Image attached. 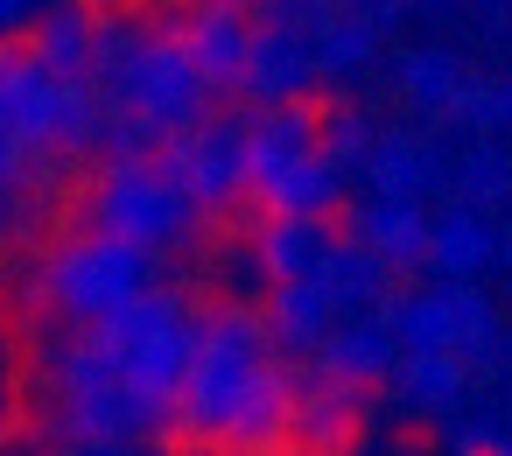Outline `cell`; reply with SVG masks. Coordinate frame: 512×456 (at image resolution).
<instances>
[{
    "mask_svg": "<svg viewBox=\"0 0 512 456\" xmlns=\"http://www.w3.org/2000/svg\"><path fill=\"white\" fill-rule=\"evenodd\" d=\"M29 57L64 78V85H92V43H99V0H50L29 15Z\"/></svg>",
    "mask_w": 512,
    "mask_h": 456,
    "instance_id": "cell-15",
    "label": "cell"
},
{
    "mask_svg": "<svg viewBox=\"0 0 512 456\" xmlns=\"http://www.w3.org/2000/svg\"><path fill=\"white\" fill-rule=\"evenodd\" d=\"M295 393H302V372L288 358H274L260 372V386L246 393V407L232 414L218 456H288V428H295Z\"/></svg>",
    "mask_w": 512,
    "mask_h": 456,
    "instance_id": "cell-11",
    "label": "cell"
},
{
    "mask_svg": "<svg viewBox=\"0 0 512 456\" xmlns=\"http://www.w3.org/2000/svg\"><path fill=\"white\" fill-rule=\"evenodd\" d=\"M449 190L463 197V211L484 218L491 204L512 197V148H505V141H470L463 162H456V176H449Z\"/></svg>",
    "mask_w": 512,
    "mask_h": 456,
    "instance_id": "cell-23",
    "label": "cell"
},
{
    "mask_svg": "<svg viewBox=\"0 0 512 456\" xmlns=\"http://www.w3.org/2000/svg\"><path fill=\"white\" fill-rule=\"evenodd\" d=\"M316 281H323V295L337 302V316H372V309L393 295V267H386L379 253H365L358 239H344V232H337V246L323 253Z\"/></svg>",
    "mask_w": 512,
    "mask_h": 456,
    "instance_id": "cell-19",
    "label": "cell"
},
{
    "mask_svg": "<svg viewBox=\"0 0 512 456\" xmlns=\"http://www.w3.org/2000/svg\"><path fill=\"white\" fill-rule=\"evenodd\" d=\"M393 78H400L407 106L442 113V106H449V92L463 85V57H456V50H407V57L393 64Z\"/></svg>",
    "mask_w": 512,
    "mask_h": 456,
    "instance_id": "cell-25",
    "label": "cell"
},
{
    "mask_svg": "<svg viewBox=\"0 0 512 456\" xmlns=\"http://www.w3.org/2000/svg\"><path fill=\"white\" fill-rule=\"evenodd\" d=\"M330 246H337V218H253L246 260L267 288H288V281H316Z\"/></svg>",
    "mask_w": 512,
    "mask_h": 456,
    "instance_id": "cell-12",
    "label": "cell"
},
{
    "mask_svg": "<svg viewBox=\"0 0 512 456\" xmlns=\"http://www.w3.org/2000/svg\"><path fill=\"white\" fill-rule=\"evenodd\" d=\"M169 29H176L190 71L204 78V92H211V99H239L253 22L232 15V8H211V0H183V8H169Z\"/></svg>",
    "mask_w": 512,
    "mask_h": 456,
    "instance_id": "cell-9",
    "label": "cell"
},
{
    "mask_svg": "<svg viewBox=\"0 0 512 456\" xmlns=\"http://www.w3.org/2000/svg\"><path fill=\"white\" fill-rule=\"evenodd\" d=\"M498 456H512V435H505V442H498Z\"/></svg>",
    "mask_w": 512,
    "mask_h": 456,
    "instance_id": "cell-36",
    "label": "cell"
},
{
    "mask_svg": "<svg viewBox=\"0 0 512 456\" xmlns=\"http://www.w3.org/2000/svg\"><path fill=\"white\" fill-rule=\"evenodd\" d=\"M260 323H267V344L295 365V358H316L323 337H330L344 316H337V302L323 295V281H288V288H267Z\"/></svg>",
    "mask_w": 512,
    "mask_h": 456,
    "instance_id": "cell-16",
    "label": "cell"
},
{
    "mask_svg": "<svg viewBox=\"0 0 512 456\" xmlns=\"http://www.w3.org/2000/svg\"><path fill=\"white\" fill-rule=\"evenodd\" d=\"M36 8H43V0H0V36H15V29H22Z\"/></svg>",
    "mask_w": 512,
    "mask_h": 456,
    "instance_id": "cell-30",
    "label": "cell"
},
{
    "mask_svg": "<svg viewBox=\"0 0 512 456\" xmlns=\"http://www.w3.org/2000/svg\"><path fill=\"white\" fill-rule=\"evenodd\" d=\"M372 141H379V127H372L365 113H351V106H323V134H316V148H323V162H330L337 176H365Z\"/></svg>",
    "mask_w": 512,
    "mask_h": 456,
    "instance_id": "cell-26",
    "label": "cell"
},
{
    "mask_svg": "<svg viewBox=\"0 0 512 456\" xmlns=\"http://www.w3.org/2000/svg\"><path fill=\"white\" fill-rule=\"evenodd\" d=\"M442 120H449L456 134H498V78H470V71H463V85L449 92Z\"/></svg>",
    "mask_w": 512,
    "mask_h": 456,
    "instance_id": "cell-27",
    "label": "cell"
},
{
    "mask_svg": "<svg viewBox=\"0 0 512 456\" xmlns=\"http://www.w3.org/2000/svg\"><path fill=\"white\" fill-rule=\"evenodd\" d=\"M393 365H400V344H393V330H386L379 316H344V323L323 337V351L309 358L316 379L351 386V393H379V386L393 379Z\"/></svg>",
    "mask_w": 512,
    "mask_h": 456,
    "instance_id": "cell-13",
    "label": "cell"
},
{
    "mask_svg": "<svg viewBox=\"0 0 512 456\" xmlns=\"http://www.w3.org/2000/svg\"><path fill=\"white\" fill-rule=\"evenodd\" d=\"M36 183H43V169H36L8 134H0V204H15V211H22V204L36 197Z\"/></svg>",
    "mask_w": 512,
    "mask_h": 456,
    "instance_id": "cell-28",
    "label": "cell"
},
{
    "mask_svg": "<svg viewBox=\"0 0 512 456\" xmlns=\"http://www.w3.org/2000/svg\"><path fill=\"white\" fill-rule=\"evenodd\" d=\"M442 309H449V351H456L470 372H484V365L505 351V330H498L491 295H484L477 281H442Z\"/></svg>",
    "mask_w": 512,
    "mask_h": 456,
    "instance_id": "cell-21",
    "label": "cell"
},
{
    "mask_svg": "<svg viewBox=\"0 0 512 456\" xmlns=\"http://www.w3.org/2000/svg\"><path fill=\"white\" fill-rule=\"evenodd\" d=\"M281 351L267 344V323L260 309L246 302H204L197 309V344H190V372H183V393H176V414H169V449L183 456H218L232 414L246 407V393L260 386V372L274 365Z\"/></svg>",
    "mask_w": 512,
    "mask_h": 456,
    "instance_id": "cell-1",
    "label": "cell"
},
{
    "mask_svg": "<svg viewBox=\"0 0 512 456\" xmlns=\"http://www.w3.org/2000/svg\"><path fill=\"white\" fill-rule=\"evenodd\" d=\"M36 386H43V421L64 449H127L148 442V421L134 414V400L120 393L106 351L92 344V330H57L36 351Z\"/></svg>",
    "mask_w": 512,
    "mask_h": 456,
    "instance_id": "cell-5",
    "label": "cell"
},
{
    "mask_svg": "<svg viewBox=\"0 0 512 456\" xmlns=\"http://www.w3.org/2000/svg\"><path fill=\"white\" fill-rule=\"evenodd\" d=\"M239 99H253V113L316 99V50H309V36L302 29H281V22H253Z\"/></svg>",
    "mask_w": 512,
    "mask_h": 456,
    "instance_id": "cell-10",
    "label": "cell"
},
{
    "mask_svg": "<svg viewBox=\"0 0 512 456\" xmlns=\"http://www.w3.org/2000/svg\"><path fill=\"white\" fill-rule=\"evenodd\" d=\"M0 134H8L43 176L99 155L106 134V99L99 85H64L50 78L22 36H0Z\"/></svg>",
    "mask_w": 512,
    "mask_h": 456,
    "instance_id": "cell-3",
    "label": "cell"
},
{
    "mask_svg": "<svg viewBox=\"0 0 512 456\" xmlns=\"http://www.w3.org/2000/svg\"><path fill=\"white\" fill-rule=\"evenodd\" d=\"M449 162L442 148L414 141V134H379L372 141V162H365V190L372 197H393V204H421L428 190H449Z\"/></svg>",
    "mask_w": 512,
    "mask_h": 456,
    "instance_id": "cell-17",
    "label": "cell"
},
{
    "mask_svg": "<svg viewBox=\"0 0 512 456\" xmlns=\"http://www.w3.org/2000/svg\"><path fill=\"white\" fill-rule=\"evenodd\" d=\"M78 330H92V344L106 351V365H113L120 393L134 400V414L148 421V435H169V414H176V393L190 372V344H197V302L183 288L155 281L127 309L78 323Z\"/></svg>",
    "mask_w": 512,
    "mask_h": 456,
    "instance_id": "cell-2",
    "label": "cell"
},
{
    "mask_svg": "<svg viewBox=\"0 0 512 456\" xmlns=\"http://www.w3.org/2000/svg\"><path fill=\"white\" fill-rule=\"evenodd\" d=\"M498 442H505V428L491 414H470V421H449L442 428V449L449 456H498Z\"/></svg>",
    "mask_w": 512,
    "mask_h": 456,
    "instance_id": "cell-29",
    "label": "cell"
},
{
    "mask_svg": "<svg viewBox=\"0 0 512 456\" xmlns=\"http://www.w3.org/2000/svg\"><path fill=\"white\" fill-rule=\"evenodd\" d=\"M386 386H393L414 414H449V407L470 393V365L449 358V351H421V358H400Z\"/></svg>",
    "mask_w": 512,
    "mask_h": 456,
    "instance_id": "cell-22",
    "label": "cell"
},
{
    "mask_svg": "<svg viewBox=\"0 0 512 456\" xmlns=\"http://www.w3.org/2000/svg\"><path fill=\"white\" fill-rule=\"evenodd\" d=\"M498 260V232L477 218V211H442L435 225H428V267L442 274V281H477L484 267Z\"/></svg>",
    "mask_w": 512,
    "mask_h": 456,
    "instance_id": "cell-20",
    "label": "cell"
},
{
    "mask_svg": "<svg viewBox=\"0 0 512 456\" xmlns=\"http://www.w3.org/2000/svg\"><path fill=\"white\" fill-rule=\"evenodd\" d=\"M64 456H127V449H64Z\"/></svg>",
    "mask_w": 512,
    "mask_h": 456,
    "instance_id": "cell-34",
    "label": "cell"
},
{
    "mask_svg": "<svg viewBox=\"0 0 512 456\" xmlns=\"http://www.w3.org/2000/svg\"><path fill=\"white\" fill-rule=\"evenodd\" d=\"M498 260H505V267H512V232H505V239H498Z\"/></svg>",
    "mask_w": 512,
    "mask_h": 456,
    "instance_id": "cell-35",
    "label": "cell"
},
{
    "mask_svg": "<svg viewBox=\"0 0 512 456\" xmlns=\"http://www.w3.org/2000/svg\"><path fill=\"white\" fill-rule=\"evenodd\" d=\"M162 169L176 176V190L190 197V211L204 225L232 218L246 204V120L239 113H211L204 127L162 141Z\"/></svg>",
    "mask_w": 512,
    "mask_h": 456,
    "instance_id": "cell-8",
    "label": "cell"
},
{
    "mask_svg": "<svg viewBox=\"0 0 512 456\" xmlns=\"http://www.w3.org/2000/svg\"><path fill=\"white\" fill-rule=\"evenodd\" d=\"M365 435V393L330 386V379H302L295 393V428H288V456H351Z\"/></svg>",
    "mask_w": 512,
    "mask_h": 456,
    "instance_id": "cell-14",
    "label": "cell"
},
{
    "mask_svg": "<svg viewBox=\"0 0 512 456\" xmlns=\"http://www.w3.org/2000/svg\"><path fill=\"white\" fill-rule=\"evenodd\" d=\"M78 225L148 253V260H162V253H176V246H190L204 232V218L190 211V197L162 169V148L155 155H106L92 169V183H85Z\"/></svg>",
    "mask_w": 512,
    "mask_h": 456,
    "instance_id": "cell-6",
    "label": "cell"
},
{
    "mask_svg": "<svg viewBox=\"0 0 512 456\" xmlns=\"http://www.w3.org/2000/svg\"><path fill=\"white\" fill-rule=\"evenodd\" d=\"M211 8H232V15H246V22H253V15H260V0H211Z\"/></svg>",
    "mask_w": 512,
    "mask_h": 456,
    "instance_id": "cell-32",
    "label": "cell"
},
{
    "mask_svg": "<svg viewBox=\"0 0 512 456\" xmlns=\"http://www.w3.org/2000/svg\"><path fill=\"white\" fill-rule=\"evenodd\" d=\"M428 211L421 204H393V197H365L358 211H351V232L344 239H358L365 253H379L393 274H414V267H428Z\"/></svg>",
    "mask_w": 512,
    "mask_h": 456,
    "instance_id": "cell-18",
    "label": "cell"
},
{
    "mask_svg": "<svg viewBox=\"0 0 512 456\" xmlns=\"http://www.w3.org/2000/svg\"><path fill=\"white\" fill-rule=\"evenodd\" d=\"M323 106H267L246 113V204L253 218H337L344 211V176L316 148Z\"/></svg>",
    "mask_w": 512,
    "mask_h": 456,
    "instance_id": "cell-4",
    "label": "cell"
},
{
    "mask_svg": "<svg viewBox=\"0 0 512 456\" xmlns=\"http://www.w3.org/2000/svg\"><path fill=\"white\" fill-rule=\"evenodd\" d=\"M155 267H162V260H148V253H134V246H120V239L78 225V232H64V239L36 260V274H29V309H43V316H57L64 330H78V323H99V316L127 309L134 295H148V288H155Z\"/></svg>",
    "mask_w": 512,
    "mask_h": 456,
    "instance_id": "cell-7",
    "label": "cell"
},
{
    "mask_svg": "<svg viewBox=\"0 0 512 456\" xmlns=\"http://www.w3.org/2000/svg\"><path fill=\"white\" fill-rule=\"evenodd\" d=\"M309 50H316V78H351V71H365V64L379 57V29L358 22L351 8H337V15L309 36Z\"/></svg>",
    "mask_w": 512,
    "mask_h": 456,
    "instance_id": "cell-24",
    "label": "cell"
},
{
    "mask_svg": "<svg viewBox=\"0 0 512 456\" xmlns=\"http://www.w3.org/2000/svg\"><path fill=\"white\" fill-rule=\"evenodd\" d=\"M498 134H512V78H498Z\"/></svg>",
    "mask_w": 512,
    "mask_h": 456,
    "instance_id": "cell-31",
    "label": "cell"
},
{
    "mask_svg": "<svg viewBox=\"0 0 512 456\" xmlns=\"http://www.w3.org/2000/svg\"><path fill=\"white\" fill-rule=\"evenodd\" d=\"M407 8H421V15H449L456 0H407Z\"/></svg>",
    "mask_w": 512,
    "mask_h": 456,
    "instance_id": "cell-33",
    "label": "cell"
},
{
    "mask_svg": "<svg viewBox=\"0 0 512 456\" xmlns=\"http://www.w3.org/2000/svg\"><path fill=\"white\" fill-rule=\"evenodd\" d=\"M330 8H344V0H330Z\"/></svg>",
    "mask_w": 512,
    "mask_h": 456,
    "instance_id": "cell-37",
    "label": "cell"
}]
</instances>
